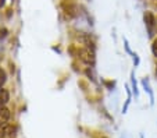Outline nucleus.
<instances>
[{
  "label": "nucleus",
  "mask_w": 157,
  "mask_h": 138,
  "mask_svg": "<svg viewBox=\"0 0 157 138\" xmlns=\"http://www.w3.org/2000/svg\"><path fill=\"white\" fill-rule=\"evenodd\" d=\"M143 22H145L146 31H147V36L153 38L154 34L157 30V22H156V17L151 11H145L143 13Z\"/></svg>",
  "instance_id": "obj_1"
},
{
  "label": "nucleus",
  "mask_w": 157,
  "mask_h": 138,
  "mask_svg": "<svg viewBox=\"0 0 157 138\" xmlns=\"http://www.w3.org/2000/svg\"><path fill=\"white\" fill-rule=\"evenodd\" d=\"M78 57L85 64H88L89 67H93L96 63V56H95V50L93 49H89V48L81 49V50H78Z\"/></svg>",
  "instance_id": "obj_2"
},
{
  "label": "nucleus",
  "mask_w": 157,
  "mask_h": 138,
  "mask_svg": "<svg viewBox=\"0 0 157 138\" xmlns=\"http://www.w3.org/2000/svg\"><path fill=\"white\" fill-rule=\"evenodd\" d=\"M17 127L13 123H3L0 124V138H15Z\"/></svg>",
  "instance_id": "obj_3"
},
{
  "label": "nucleus",
  "mask_w": 157,
  "mask_h": 138,
  "mask_svg": "<svg viewBox=\"0 0 157 138\" xmlns=\"http://www.w3.org/2000/svg\"><path fill=\"white\" fill-rule=\"evenodd\" d=\"M9 101H10L9 91L4 89V88H0V108H4L9 103Z\"/></svg>",
  "instance_id": "obj_4"
},
{
  "label": "nucleus",
  "mask_w": 157,
  "mask_h": 138,
  "mask_svg": "<svg viewBox=\"0 0 157 138\" xmlns=\"http://www.w3.org/2000/svg\"><path fill=\"white\" fill-rule=\"evenodd\" d=\"M10 117H11V113H10V110L6 106H4V108H0V124L7 123V121L10 120Z\"/></svg>",
  "instance_id": "obj_5"
},
{
  "label": "nucleus",
  "mask_w": 157,
  "mask_h": 138,
  "mask_svg": "<svg viewBox=\"0 0 157 138\" xmlns=\"http://www.w3.org/2000/svg\"><path fill=\"white\" fill-rule=\"evenodd\" d=\"M142 85H143V88H145L146 92L149 93L150 103L153 105V103H154V95H153V91H151V88H150V84H149V80H147V78H143V80H142Z\"/></svg>",
  "instance_id": "obj_6"
},
{
  "label": "nucleus",
  "mask_w": 157,
  "mask_h": 138,
  "mask_svg": "<svg viewBox=\"0 0 157 138\" xmlns=\"http://www.w3.org/2000/svg\"><path fill=\"white\" fill-rule=\"evenodd\" d=\"M7 75H6V71H4L3 69H0V88H3V85H4V82H6V80H7Z\"/></svg>",
  "instance_id": "obj_7"
},
{
  "label": "nucleus",
  "mask_w": 157,
  "mask_h": 138,
  "mask_svg": "<svg viewBox=\"0 0 157 138\" xmlns=\"http://www.w3.org/2000/svg\"><path fill=\"white\" fill-rule=\"evenodd\" d=\"M131 81H132V91H133V95H135V96H139V91H138L136 81H135V77H133V73H132V78H131Z\"/></svg>",
  "instance_id": "obj_8"
},
{
  "label": "nucleus",
  "mask_w": 157,
  "mask_h": 138,
  "mask_svg": "<svg viewBox=\"0 0 157 138\" xmlns=\"http://www.w3.org/2000/svg\"><path fill=\"white\" fill-rule=\"evenodd\" d=\"M151 53L157 59V38L153 39V42H151Z\"/></svg>",
  "instance_id": "obj_9"
},
{
  "label": "nucleus",
  "mask_w": 157,
  "mask_h": 138,
  "mask_svg": "<svg viewBox=\"0 0 157 138\" xmlns=\"http://www.w3.org/2000/svg\"><path fill=\"white\" fill-rule=\"evenodd\" d=\"M7 32H9V31H7L6 28H2V30H0V39H4V38H6Z\"/></svg>",
  "instance_id": "obj_10"
},
{
  "label": "nucleus",
  "mask_w": 157,
  "mask_h": 138,
  "mask_svg": "<svg viewBox=\"0 0 157 138\" xmlns=\"http://www.w3.org/2000/svg\"><path fill=\"white\" fill-rule=\"evenodd\" d=\"M132 56H133V64H135V67H136L138 64H139V57H138L136 53H133Z\"/></svg>",
  "instance_id": "obj_11"
},
{
  "label": "nucleus",
  "mask_w": 157,
  "mask_h": 138,
  "mask_svg": "<svg viewBox=\"0 0 157 138\" xmlns=\"http://www.w3.org/2000/svg\"><path fill=\"white\" fill-rule=\"evenodd\" d=\"M4 3H6V0H0V9L4 6Z\"/></svg>",
  "instance_id": "obj_12"
},
{
  "label": "nucleus",
  "mask_w": 157,
  "mask_h": 138,
  "mask_svg": "<svg viewBox=\"0 0 157 138\" xmlns=\"http://www.w3.org/2000/svg\"><path fill=\"white\" fill-rule=\"evenodd\" d=\"M156 75H157V64H156Z\"/></svg>",
  "instance_id": "obj_13"
}]
</instances>
